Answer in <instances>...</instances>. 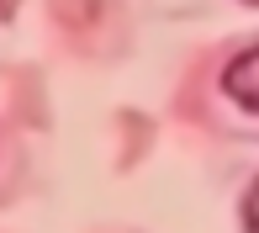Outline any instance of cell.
Segmentation results:
<instances>
[{
  "label": "cell",
  "mask_w": 259,
  "mask_h": 233,
  "mask_svg": "<svg viewBox=\"0 0 259 233\" xmlns=\"http://www.w3.org/2000/svg\"><path fill=\"white\" fill-rule=\"evenodd\" d=\"M222 96L238 111L259 116V48H243L238 58H228V69H222Z\"/></svg>",
  "instance_id": "6da1fadb"
},
{
  "label": "cell",
  "mask_w": 259,
  "mask_h": 233,
  "mask_svg": "<svg viewBox=\"0 0 259 233\" xmlns=\"http://www.w3.org/2000/svg\"><path fill=\"white\" fill-rule=\"evenodd\" d=\"M249 6H259V0H249Z\"/></svg>",
  "instance_id": "7a4b0ae2"
}]
</instances>
